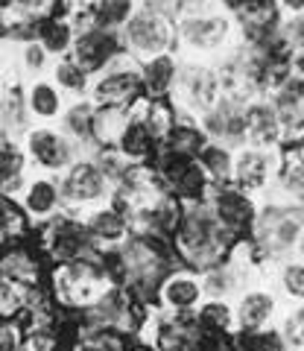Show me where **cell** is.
Wrapping results in <instances>:
<instances>
[{"label":"cell","instance_id":"cb8c5ba5","mask_svg":"<svg viewBox=\"0 0 304 351\" xmlns=\"http://www.w3.org/2000/svg\"><path fill=\"white\" fill-rule=\"evenodd\" d=\"M36 41L50 53V56H68L71 47H73V24H71V18L62 12L56 18L45 21V24L38 27Z\"/></svg>","mask_w":304,"mask_h":351},{"label":"cell","instance_id":"277c9868","mask_svg":"<svg viewBox=\"0 0 304 351\" xmlns=\"http://www.w3.org/2000/svg\"><path fill=\"white\" fill-rule=\"evenodd\" d=\"M59 188H62V211L76 219L88 217L94 208L108 205V199L114 193L112 182L105 179V173L100 170V164L94 158L73 161L59 176Z\"/></svg>","mask_w":304,"mask_h":351},{"label":"cell","instance_id":"f546056e","mask_svg":"<svg viewBox=\"0 0 304 351\" xmlns=\"http://www.w3.org/2000/svg\"><path fill=\"white\" fill-rule=\"evenodd\" d=\"M284 343L296 346V348H304V304L287 313V319H284Z\"/></svg>","mask_w":304,"mask_h":351},{"label":"cell","instance_id":"30bf717a","mask_svg":"<svg viewBox=\"0 0 304 351\" xmlns=\"http://www.w3.org/2000/svg\"><path fill=\"white\" fill-rule=\"evenodd\" d=\"M281 167V152L260 149V147H240L234 152V182L243 191H264L275 182Z\"/></svg>","mask_w":304,"mask_h":351},{"label":"cell","instance_id":"52a82bcc","mask_svg":"<svg viewBox=\"0 0 304 351\" xmlns=\"http://www.w3.org/2000/svg\"><path fill=\"white\" fill-rule=\"evenodd\" d=\"M18 144L24 149L27 164H32L38 173H50V176L64 173L73 161L82 158V144L71 141L64 132H59V126L27 129Z\"/></svg>","mask_w":304,"mask_h":351},{"label":"cell","instance_id":"ac0fdd59","mask_svg":"<svg viewBox=\"0 0 304 351\" xmlns=\"http://www.w3.org/2000/svg\"><path fill=\"white\" fill-rule=\"evenodd\" d=\"M132 112L126 106H97L94 108V126H91V141L100 149H117V141L126 132Z\"/></svg>","mask_w":304,"mask_h":351},{"label":"cell","instance_id":"d6986e66","mask_svg":"<svg viewBox=\"0 0 304 351\" xmlns=\"http://www.w3.org/2000/svg\"><path fill=\"white\" fill-rule=\"evenodd\" d=\"M94 103L88 100V97H76V100H71L68 106H64V112L59 117V132H64L71 141H76V144H88L91 141V126H94Z\"/></svg>","mask_w":304,"mask_h":351},{"label":"cell","instance_id":"9a60e30c","mask_svg":"<svg viewBox=\"0 0 304 351\" xmlns=\"http://www.w3.org/2000/svg\"><path fill=\"white\" fill-rule=\"evenodd\" d=\"M243 120H246V147L275 149L281 144V126L273 103L249 100L243 108Z\"/></svg>","mask_w":304,"mask_h":351},{"label":"cell","instance_id":"2e32d148","mask_svg":"<svg viewBox=\"0 0 304 351\" xmlns=\"http://www.w3.org/2000/svg\"><path fill=\"white\" fill-rule=\"evenodd\" d=\"M275 295L269 290H243L234 307V322L240 331H264L275 316Z\"/></svg>","mask_w":304,"mask_h":351},{"label":"cell","instance_id":"d4e9b609","mask_svg":"<svg viewBox=\"0 0 304 351\" xmlns=\"http://www.w3.org/2000/svg\"><path fill=\"white\" fill-rule=\"evenodd\" d=\"M275 191L292 202H304V158L299 152L281 156V167L275 176Z\"/></svg>","mask_w":304,"mask_h":351},{"label":"cell","instance_id":"9c48e42d","mask_svg":"<svg viewBox=\"0 0 304 351\" xmlns=\"http://www.w3.org/2000/svg\"><path fill=\"white\" fill-rule=\"evenodd\" d=\"M205 202L211 205L214 217L237 237L246 234L257 217V202L249 196V191L237 188V184H211Z\"/></svg>","mask_w":304,"mask_h":351},{"label":"cell","instance_id":"4316f807","mask_svg":"<svg viewBox=\"0 0 304 351\" xmlns=\"http://www.w3.org/2000/svg\"><path fill=\"white\" fill-rule=\"evenodd\" d=\"M21 71H24L29 80H38L41 73H47L50 71V64H53V56L41 47V44L32 38V41H24L21 44Z\"/></svg>","mask_w":304,"mask_h":351},{"label":"cell","instance_id":"1f68e13d","mask_svg":"<svg viewBox=\"0 0 304 351\" xmlns=\"http://www.w3.org/2000/svg\"><path fill=\"white\" fill-rule=\"evenodd\" d=\"M94 0H62V9L64 15H73V12H82V9H88Z\"/></svg>","mask_w":304,"mask_h":351},{"label":"cell","instance_id":"44dd1931","mask_svg":"<svg viewBox=\"0 0 304 351\" xmlns=\"http://www.w3.org/2000/svg\"><path fill=\"white\" fill-rule=\"evenodd\" d=\"M129 112H132V108H129ZM117 149H121L132 164H147L152 158V152H155V141L149 138L144 120H140L135 112H132V120H129L121 141H117Z\"/></svg>","mask_w":304,"mask_h":351},{"label":"cell","instance_id":"4dcf8cb0","mask_svg":"<svg viewBox=\"0 0 304 351\" xmlns=\"http://www.w3.org/2000/svg\"><path fill=\"white\" fill-rule=\"evenodd\" d=\"M278 15H299L304 12V0H275Z\"/></svg>","mask_w":304,"mask_h":351},{"label":"cell","instance_id":"6da1fadb","mask_svg":"<svg viewBox=\"0 0 304 351\" xmlns=\"http://www.w3.org/2000/svg\"><path fill=\"white\" fill-rule=\"evenodd\" d=\"M243 44L237 15L228 12L223 3H216L205 12H181L176 18V44L173 56L179 62H208V56H231Z\"/></svg>","mask_w":304,"mask_h":351},{"label":"cell","instance_id":"7402d4cb","mask_svg":"<svg viewBox=\"0 0 304 351\" xmlns=\"http://www.w3.org/2000/svg\"><path fill=\"white\" fill-rule=\"evenodd\" d=\"M205 144H208V138H205L199 123H193V120H176V126L170 129L164 144H158V147H164V149L176 152V156H184V158H199Z\"/></svg>","mask_w":304,"mask_h":351},{"label":"cell","instance_id":"8fae6325","mask_svg":"<svg viewBox=\"0 0 304 351\" xmlns=\"http://www.w3.org/2000/svg\"><path fill=\"white\" fill-rule=\"evenodd\" d=\"M0 276L12 278L27 287H38L45 278V263H41V249L29 246L24 237L12 240L0 249Z\"/></svg>","mask_w":304,"mask_h":351},{"label":"cell","instance_id":"8992f818","mask_svg":"<svg viewBox=\"0 0 304 351\" xmlns=\"http://www.w3.org/2000/svg\"><path fill=\"white\" fill-rule=\"evenodd\" d=\"M117 36H121L123 53H129V56L138 59V62H144L152 56H161V53H173V44H176V24L140 6L138 12L121 27Z\"/></svg>","mask_w":304,"mask_h":351},{"label":"cell","instance_id":"603a6c76","mask_svg":"<svg viewBox=\"0 0 304 351\" xmlns=\"http://www.w3.org/2000/svg\"><path fill=\"white\" fill-rule=\"evenodd\" d=\"M234 152L237 149L214 144V141H208V144L202 147L197 161H199V167L205 170V176L211 179V184H228L234 179Z\"/></svg>","mask_w":304,"mask_h":351},{"label":"cell","instance_id":"4fadbf2b","mask_svg":"<svg viewBox=\"0 0 304 351\" xmlns=\"http://www.w3.org/2000/svg\"><path fill=\"white\" fill-rule=\"evenodd\" d=\"M82 223L88 226V234L94 237V243H100L105 252H112L132 234V223L117 205H100L94 208L88 217H82Z\"/></svg>","mask_w":304,"mask_h":351},{"label":"cell","instance_id":"ba28073f","mask_svg":"<svg viewBox=\"0 0 304 351\" xmlns=\"http://www.w3.org/2000/svg\"><path fill=\"white\" fill-rule=\"evenodd\" d=\"M15 202L21 205L29 226H45L47 219L62 214V188H59V176L50 173H36L24 179V188L15 196Z\"/></svg>","mask_w":304,"mask_h":351},{"label":"cell","instance_id":"e575fe53","mask_svg":"<svg viewBox=\"0 0 304 351\" xmlns=\"http://www.w3.org/2000/svg\"><path fill=\"white\" fill-rule=\"evenodd\" d=\"M15 351H21V348H15Z\"/></svg>","mask_w":304,"mask_h":351},{"label":"cell","instance_id":"3957f363","mask_svg":"<svg viewBox=\"0 0 304 351\" xmlns=\"http://www.w3.org/2000/svg\"><path fill=\"white\" fill-rule=\"evenodd\" d=\"M50 284H53L56 302L62 307H68V311H82V307L94 304L97 299H103L108 290L121 287L112 272H108V267H94V263H85V261L56 263Z\"/></svg>","mask_w":304,"mask_h":351},{"label":"cell","instance_id":"e0dca14e","mask_svg":"<svg viewBox=\"0 0 304 351\" xmlns=\"http://www.w3.org/2000/svg\"><path fill=\"white\" fill-rule=\"evenodd\" d=\"M179 59L173 53H161L140 62V85H144V97L149 100H167L173 82H176Z\"/></svg>","mask_w":304,"mask_h":351},{"label":"cell","instance_id":"83f0119b","mask_svg":"<svg viewBox=\"0 0 304 351\" xmlns=\"http://www.w3.org/2000/svg\"><path fill=\"white\" fill-rule=\"evenodd\" d=\"M197 322L205 325V328H211V331H220L225 334L228 328L234 325V311L228 307L225 302H216V299H208L202 307H199V316H197Z\"/></svg>","mask_w":304,"mask_h":351},{"label":"cell","instance_id":"7a4b0ae2","mask_svg":"<svg viewBox=\"0 0 304 351\" xmlns=\"http://www.w3.org/2000/svg\"><path fill=\"white\" fill-rule=\"evenodd\" d=\"M167 100L179 120H197L208 114L223 100V82L216 64L208 62H179L176 82H173Z\"/></svg>","mask_w":304,"mask_h":351},{"label":"cell","instance_id":"ffe728a7","mask_svg":"<svg viewBox=\"0 0 304 351\" xmlns=\"http://www.w3.org/2000/svg\"><path fill=\"white\" fill-rule=\"evenodd\" d=\"M50 82L56 85L64 97L76 100V97H85V94H88L91 76L85 73L71 56H62V59H53V64H50Z\"/></svg>","mask_w":304,"mask_h":351},{"label":"cell","instance_id":"5bb4252c","mask_svg":"<svg viewBox=\"0 0 304 351\" xmlns=\"http://www.w3.org/2000/svg\"><path fill=\"white\" fill-rule=\"evenodd\" d=\"M21 97H24V112H27V117L29 120H38V123H45V126H50L53 120H59L62 112H64V106H68L64 94L50 80H45V76H38V80H29L27 88L21 91Z\"/></svg>","mask_w":304,"mask_h":351},{"label":"cell","instance_id":"484cf974","mask_svg":"<svg viewBox=\"0 0 304 351\" xmlns=\"http://www.w3.org/2000/svg\"><path fill=\"white\" fill-rule=\"evenodd\" d=\"M140 9V0H94L91 15L100 27L121 32V27Z\"/></svg>","mask_w":304,"mask_h":351},{"label":"cell","instance_id":"f1b7e54d","mask_svg":"<svg viewBox=\"0 0 304 351\" xmlns=\"http://www.w3.org/2000/svg\"><path fill=\"white\" fill-rule=\"evenodd\" d=\"M281 290H284L290 299H299L304 302V261H287L281 267Z\"/></svg>","mask_w":304,"mask_h":351},{"label":"cell","instance_id":"836d02e7","mask_svg":"<svg viewBox=\"0 0 304 351\" xmlns=\"http://www.w3.org/2000/svg\"><path fill=\"white\" fill-rule=\"evenodd\" d=\"M299 156H301V158H304V141H301V149H299Z\"/></svg>","mask_w":304,"mask_h":351},{"label":"cell","instance_id":"7c38bea8","mask_svg":"<svg viewBox=\"0 0 304 351\" xmlns=\"http://www.w3.org/2000/svg\"><path fill=\"white\" fill-rule=\"evenodd\" d=\"M202 299H205L202 278L197 276V272L184 269V267L173 269L158 287V302L176 316L179 313H190L197 304H202Z\"/></svg>","mask_w":304,"mask_h":351},{"label":"cell","instance_id":"5b68a950","mask_svg":"<svg viewBox=\"0 0 304 351\" xmlns=\"http://www.w3.org/2000/svg\"><path fill=\"white\" fill-rule=\"evenodd\" d=\"M88 100L94 106H132L144 97V85H140V62L132 59L129 53H117L112 62L94 76L88 85Z\"/></svg>","mask_w":304,"mask_h":351},{"label":"cell","instance_id":"d6a6232c","mask_svg":"<svg viewBox=\"0 0 304 351\" xmlns=\"http://www.w3.org/2000/svg\"><path fill=\"white\" fill-rule=\"evenodd\" d=\"M296 246H299V255L304 258V232H301V237H299V243H296Z\"/></svg>","mask_w":304,"mask_h":351}]
</instances>
